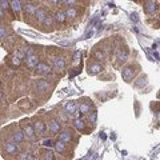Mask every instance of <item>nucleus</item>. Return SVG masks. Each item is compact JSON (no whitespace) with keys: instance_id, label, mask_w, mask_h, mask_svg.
Wrapping results in <instances>:
<instances>
[{"instance_id":"20e7f679","label":"nucleus","mask_w":160,"mask_h":160,"mask_svg":"<svg viewBox=\"0 0 160 160\" xmlns=\"http://www.w3.org/2000/svg\"><path fill=\"white\" fill-rule=\"evenodd\" d=\"M5 152L10 153V155L16 153V152H18V143H15V141L5 143Z\"/></svg>"},{"instance_id":"cd10ccee","label":"nucleus","mask_w":160,"mask_h":160,"mask_svg":"<svg viewBox=\"0 0 160 160\" xmlns=\"http://www.w3.org/2000/svg\"><path fill=\"white\" fill-rule=\"evenodd\" d=\"M5 35H7V30H5V27H1V25H0V39H3Z\"/></svg>"},{"instance_id":"473e14b6","label":"nucleus","mask_w":160,"mask_h":160,"mask_svg":"<svg viewBox=\"0 0 160 160\" xmlns=\"http://www.w3.org/2000/svg\"><path fill=\"white\" fill-rule=\"evenodd\" d=\"M95 56H96L98 59H103V53H101V52H96Z\"/></svg>"},{"instance_id":"f03ea898","label":"nucleus","mask_w":160,"mask_h":160,"mask_svg":"<svg viewBox=\"0 0 160 160\" xmlns=\"http://www.w3.org/2000/svg\"><path fill=\"white\" fill-rule=\"evenodd\" d=\"M133 75H135V71H133L132 67H125L124 70H123V79L127 83H130L131 80L133 79Z\"/></svg>"},{"instance_id":"ddd939ff","label":"nucleus","mask_w":160,"mask_h":160,"mask_svg":"<svg viewBox=\"0 0 160 160\" xmlns=\"http://www.w3.org/2000/svg\"><path fill=\"white\" fill-rule=\"evenodd\" d=\"M47 15H48V13H47V11H45L44 8H38V10H36V12H35V16H36V19H38L39 21H43Z\"/></svg>"},{"instance_id":"412c9836","label":"nucleus","mask_w":160,"mask_h":160,"mask_svg":"<svg viewBox=\"0 0 160 160\" xmlns=\"http://www.w3.org/2000/svg\"><path fill=\"white\" fill-rule=\"evenodd\" d=\"M48 90V83L45 81V80H40V81H38V91H45Z\"/></svg>"},{"instance_id":"6e6552de","label":"nucleus","mask_w":160,"mask_h":160,"mask_svg":"<svg viewBox=\"0 0 160 160\" xmlns=\"http://www.w3.org/2000/svg\"><path fill=\"white\" fill-rule=\"evenodd\" d=\"M24 139H25V136H24V132H23V131H15V132H13V135H12V140L15 143H23L24 141Z\"/></svg>"},{"instance_id":"9d476101","label":"nucleus","mask_w":160,"mask_h":160,"mask_svg":"<svg viewBox=\"0 0 160 160\" xmlns=\"http://www.w3.org/2000/svg\"><path fill=\"white\" fill-rule=\"evenodd\" d=\"M60 130H61V125H60V121H58V120H52L50 124V131L52 133H59Z\"/></svg>"},{"instance_id":"58836bf2","label":"nucleus","mask_w":160,"mask_h":160,"mask_svg":"<svg viewBox=\"0 0 160 160\" xmlns=\"http://www.w3.org/2000/svg\"><path fill=\"white\" fill-rule=\"evenodd\" d=\"M0 87H1V81H0Z\"/></svg>"},{"instance_id":"2f4dec72","label":"nucleus","mask_w":160,"mask_h":160,"mask_svg":"<svg viewBox=\"0 0 160 160\" xmlns=\"http://www.w3.org/2000/svg\"><path fill=\"white\" fill-rule=\"evenodd\" d=\"M119 58H120V60H125V58H127V53H121V52H120L119 53Z\"/></svg>"},{"instance_id":"f8f14e48","label":"nucleus","mask_w":160,"mask_h":160,"mask_svg":"<svg viewBox=\"0 0 160 160\" xmlns=\"http://www.w3.org/2000/svg\"><path fill=\"white\" fill-rule=\"evenodd\" d=\"M10 4H11V10H12L13 12L20 13V11H21V3H20V0H12Z\"/></svg>"},{"instance_id":"aec40b11","label":"nucleus","mask_w":160,"mask_h":160,"mask_svg":"<svg viewBox=\"0 0 160 160\" xmlns=\"http://www.w3.org/2000/svg\"><path fill=\"white\" fill-rule=\"evenodd\" d=\"M65 111H67V113H70V115H72L73 112H75L76 111V104L75 103H68L67 105H65Z\"/></svg>"},{"instance_id":"4468645a","label":"nucleus","mask_w":160,"mask_h":160,"mask_svg":"<svg viewBox=\"0 0 160 160\" xmlns=\"http://www.w3.org/2000/svg\"><path fill=\"white\" fill-rule=\"evenodd\" d=\"M73 125H75L76 130H80V131H83L85 128V123L81 118H75V120H73Z\"/></svg>"},{"instance_id":"f704fd0d","label":"nucleus","mask_w":160,"mask_h":160,"mask_svg":"<svg viewBox=\"0 0 160 160\" xmlns=\"http://www.w3.org/2000/svg\"><path fill=\"white\" fill-rule=\"evenodd\" d=\"M3 16H4V11L0 8V19H3Z\"/></svg>"},{"instance_id":"0eeeda50","label":"nucleus","mask_w":160,"mask_h":160,"mask_svg":"<svg viewBox=\"0 0 160 160\" xmlns=\"http://www.w3.org/2000/svg\"><path fill=\"white\" fill-rule=\"evenodd\" d=\"M64 67H65L64 59L56 58L55 60H53V70H55V71H61V70H64Z\"/></svg>"},{"instance_id":"f3484780","label":"nucleus","mask_w":160,"mask_h":160,"mask_svg":"<svg viewBox=\"0 0 160 160\" xmlns=\"http://www.w3.org/2000/svg\"><path fill=\"white\" fill-rule=\"evenodd\" d=\"M71 139L72 138H71V133L68 132V131H63L59 135V140H61V141H64V143H70Z\"/></svg>"},{"instance_id":"39448f33","label":"nucleus","mask_w":160,"mask_h":160,"mask_svg":"<svg viewBox=\"0 0 160 160\" xmlns=\"http://www.w3.org/2000/svg\"><path fill=\"white\" fill-rule=\"evenodd\" d=\"M27 65L30 68H35L36 64L39 63V58L36 55H33V53H31V55H27Z\"/></svg>"},{"instance_id":"5701e85b","label":"nucleus","mask_w":160,"mask_h":160,"mask_svg":"<svg viewBox=\"0 0 160 160\" xmlns=\"http://www.w3.org/2000/svg\"><path fill=\"white\" fill-rule=\"evenodd\" d=\"M0 8H1L3 11H7L11 8V4L8 0H0Z\"/></svg>"},{"instance_id":"c85d7f7f","label":"nucleus","mask_w":160,"mask_h":160,"mask_svg":"<svg viewBox=\"0 0 160 160\" xmlns=\"http://www.w3.org/2000/svg\"><path fill=\"white\" fill-rule=\"evenodd\" d=\"M44 159H50V160H53V159H55V156H53V152H52V151H48V152L45 153Z\"/></svg>"},{"instance_id":"4be33fe9","label":"nucleus","mask_w":160,"mask_h":160,"mask_svg":"<svg viewBox=\"0 0 160 160\" xmlns=\"http://www.w3.org/2000/svg\"><path fill=\"white\" fill-rule=\"evenodd\" d=\"M11 64H12L13 67H19V65L21 64V59H20L19 56L13 55V56H12V59H11Z\"/></svg>"},{"instance_id":"b1692460","label":"nucleus","mask_w":160,"mask_h":160,"mask_svg":"<svg viewBox=\"0 0 160 160\" xmlns=\"http://www.w3.org/2000/svg\"><path fill=\"white\" fill-rule=\"evenodd\" d=\"M90 110H91V107L88 104H80L79 105V111L83 113V115H84V113H88L90 112Z\"/></svg>"},{"instance_id":"1a4fd4ad","label":"nucleus","mask_w":160,"mask_h":160,"mask_svg":"<svg viewBox=\"0 0 160 160\" xmlns=\"http://www.w3.org/2000/svg\"><path fill=\"white\" fill-rule=\"evenodd\" d=\"M145 11H147L148 13H155L156 11H158V4L155 3V0H150V1H147Z\"/></svg>"},{"instance_id":"bb28decb","label":"nucleus","mask_w":160,"mask_h":160,"mask_svg":"<svg viewBox=\"0 0 160 160\" xmlns=\"http://www.w3.org/2000/svg\"><path fill=\"white\" fill-rule=\"evenodd\" d=\"M15 55H16V56H19L20 59H25V58H27V53L23 52V51H16Z\"/></svg>"},{"instance_id":"a19ab883","label":"nucleus","mask_w":160,"mask_h":160,"mask_svg":"<svg viewBox=\"0 0 160 160\" xmlns=\"http://www.w3.org/2000/svg\"><path fill=\"white\" fill-rule=\"evenodd\" d=\"M0 20H1V19H0Z\"/></svg>"},{"instance_id":"7c9ffc66","label":"nucleus","mask_w":160,"mask_h":160,"mask_svg":"<svg viewBox=\"0 0 160 160\" xmlns=\"http://www.w3.org/2000/svg\"><path fill=\"white\" fill-rule=\"evenodd\" d=\"M19 159H33V158L30 156L28 153H23V156H19Z\"/></svg>"},{"instance_id":"4c0bfd02","label":"nucleus","mask_w":160,"mask_h":160,"mask_svg":"<svg viewBox=\"0 0 160 160\" xmlns=\"http://www.w3.org/2000/svg\"><path fill=\"white\" fill-rule=\"evenodd\" d=\"M25 1H31V0H25Z\"/></svg>"},{"instance_id":"6ab92c4d","label":"nucleus","mask_w":160,"mask_h":160,"mask_svg":"<svg viewBox=\"0 0 160 160\" xmlns=\"http://www.w3.org/2000/svg\"><path fill=\"white\" fill-rule=\"evenodd\" d=\"M53 147H55V150L58 151V152H64L65 151V143L61 141V140H58V141L53 144Z\"/></svg>"},{"instance_id":"393cba45","label":"nucleus","mask_w":160,"mask_h":160,"mask_svg":"<svg viewBox=\"0 0 160 160\" xmlns=\"http://www.w3.org/2000/svg\"><path fill=\"white\" fill-rule=\"evenodd\" d=\"M52 21H53V18H52V16H48V15H47L41 23H43L44 25H51V24H52Z\"/></svg>"},{"instance_id":"72a5a7b5","label":"nucleus","mask_w":160,"mask_h":160,"mask_svg":"<svg viewBox=\"0 0 160 160\" xmlns=\"http://www.w3.org/2000/svg\"><path fill=\"white\" fill-rule=\"evenodd\" d=\"M90 120H91V121H95V120H96V113H95V112L92 113V118L90 116Z\"/></svg>"},{"instance_id":"2eb2a0df","label":"nucleus","mask_w":160,"mask_h":160,"mask_svg":"<svg viewBox=\"0 0 160 160\" xmlns=\"http://www.w3.org/2000/svg\"><path fill=\"white\" fill-rule=\"evenodd\" d=\"M65 13L64 12H61V11H58V12L53 15V20H55L56 23H64L65 21Z\"/></svg>"},{"instance_id":"dca6fc26","label":"nucleus","mask_w":160,"mask_h":160,"mask_svg":"<svg viewBox=\"0 0 160 160\" xmlns=\"http://www.w3.org/2000/svg\"><path fill=\"white\" fill-rule=\"evenodd\" d=\"M64 13H65V18H70V19H73V18L78 16V11H76L73 7H68Z\"/></svg>"},{"instance_id":"a878e982","label":"nucleus","mask_w":160,"mask_h":160,"mask_svg":"<svg viewBox=\"0 0 160 160\" xmlns=\"http://www.w3.org/2000/svg\"><path fill=\"white\" fill-rule=\"evenodd\" d=\"M41 145H44V147H52V140H51V139H44V140H43V141H41Z\"/></svg>"},{"instance_id":"423d86ee","label":"nucleus","mask_w":160,"mask_h":160,"mask_svg":"<svg viewBox=\"0 0 160 160\" xmlns=\"http://www.w3.org/2000/svg\"><path fill=\"white\" fill-rule=\"evenodd\" d=\"M101 71H103V65L99 64V63L90 65V68H88V73H90V75H98V73L101 72Z\"/></svg>"},{"instance_id":"a211bd4d","label":"nucleus","mask_w":160,"mask_h":160,"mask_svg":"<svg viewBox=\"0 0 160 160\" xmlns=\"http://www.w3.org/2000/svg\"><path fill=\"white\" fill-rule=\"evenodd\" d=\"M36 10H38V7L35 4H32V3H27L25 4V12L30 13V15H35Z\"/></svg>"},{"instance_id":"c756f323","label":"nucleus","mask_w":160,"mask_h":160,"mask_svg":"<svg viewBox=\"0 0 160 160\" xmlns=\"http://www.w3.org/2000/svg\"><path fill=\"white\" fill-rule=\"evenodd\" d=\"M63 1H64L68 7H73V5L76 4V0H63Z\"/></svg>"},{"instance_id":"e433bc0d","label":"nucleus","mask_w":160,"mask_h":160,"mask_svg":"<svg viewBox=\"0 0 160 160\" xmlns=\"http://www.w3.org/2000/svg\"><path fill=\"white\" fill-rule=\"evenodd\" d=\"M1 99H3V92L0 91V100H1Z\"/></svg>"},{"instance_id":"f257e3e1","label":"nucleus","mask_w":160,"mask_h":160,"mask_svg":"<svg viewBox=\"0 0 160 160\" xmlns=\"http://www.w3.org/2000/svg\"><path fill=\"white\" fill-rule=\"evenodd\" d=\"M35 68H36V71H38V73H40V75H48V73H51V67L47 63L39 61Z\"/></svg>"},{"instance_id":"7ed1b4c3","label":"nucleus","mask_w":160,"mask_h":160,"mask_svg":"<svg viewBox=\"0 0 160 160\" xmlns=\"http://www.w3.org/2000/svg\"><path fill=\"white\" fill-rule=\"evenodd\" d=\"M23 132H24V136L27 138V140H35L36 133H35V131H33L32 125H30V124L25 125L24 130H23Z\"/></svg>"},{"instance_id":"c9c22d12","label":"nucleus","mask_w":160,"mask_h":160,"mask_svg":"<svg viewBox=\"0 0 160 160\" xmlns=\"http://www.w3.org/2000/svg\"><path fill=\"white\" fill-rule=\"evenodd\" d=\"M51 1H52V3H55V4H59V3H61L63 0H51Z\"/></svg>"},{"instance_id":"9b49d317","label":"nucleus","mask_w":160,"mask_h":160,"mask_svg":"<svg viewBox=\"0 0 160 160\" xmlns=\"http://www.w3.org/2000/svg\"><path fill=\"white\" fill-rule=\"evenodd\" d=\"M33 131H35V133L40 135V133H43L45 131V124L43 121H36L33 124Z\"/></svg>"},{"instance_id":"ea45409f","label":"nucleus","mask_w":160,"mask_h":160,"mask_svg":"<svg viewBox=\"0 0 160 160\" xmlns=\"http://www.w3.org/2000/svg\"><path fill=\"white\" fill-rule=\"evenodd\" d=\"M147 1H150V0H147Z\"/></svg>"}]
</instances>
